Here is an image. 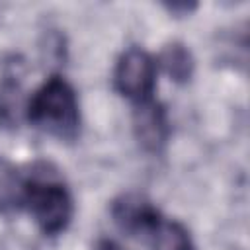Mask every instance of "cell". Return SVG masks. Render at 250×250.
<instances>
[{
    "label": "cell",
    "instance_id": "obj_3",
    "mask_svg": "<svg viewBox=\"0 0 250 250\" xmlns=\"http://www.w3.org/2000/svg\"><path fill=\"white\" fill-rule=\"evenodd\" d=\"M27 123L61 141H76L80 135V104L76 90L59 74L49 76L27 100L23 111Z\"/></svg>",
    "mask_w": 250,
    "mask_h": 250
},
{
    "label": "cell",
    "instance_id": "obj_8",
    "mask_svg": "<svg viewBox=\"0 0 250 250\" xmlns=\"http://www.w3.org/2000/svg\"><path fill=\"white\" fill-rule=\"evenodd\" d=\"M164 8L170 12V14H174V16H189L195 8H197V4H188V2H172V4H164Z\"/></svg>",
    "mask_w": 250,
    "mask_h": 250
},
{
    "label": "cell",
    "instance_id": "obj_9",
    "mask_svg": "<svg viewBox=\"0 0 250 250\" xmlns=\"http://www.w3.org/2000/svg\"><path fill=\"white\" fill-rule=\"evenodd\" d=\"M96 250H125L121 244H117L115 240H109V238H102L98 244H96Z\"/></svg>",
    "mask_w": 250,
    "mask_h": 250
},
{
    "label": "cell",
    "instance_id": "obj_2",
    "mask_svg": "<svg viewBox=\"0 0 250 250\" xmlns=\"http://www.w3.org/2000/svg\"><path fill=\"white\" fill-rule=\"evenodd\" d=\"M31 215L39 230L47 236L64 232L74 215V201L66 184L47 164H39L21 178L18 211Z\"/></svg>",
    "mask_w": 250,
    "mask_h": 250
},
{
    "label": "cell",
    "instance_id": "obj_7",
    "mask_svg": "<svg viewBox=\"0 0 250 250\" xmlns=\"http://www.w3.org/2000/svg\"><path fill=\"white\" fill-rule=\"evenodd\" d=\"M160 66L176 84H188L193 78L195 61L191 51L184 43L172 41L160 53Z\"/></svg>",
    "mask_w": 250,
    "mask_h": 250
},
{
    "label": "cell",
    "instance_id": "obj_4",
    "mask_svg": "<svg viewBox=\"0 0 250 250\" xmlns=\"http://www.w3.org/2000/svg\"><path fill=\"white\" fill-rule=\"evenodd\" d=\"M113 88L133 105L152 100L156 88V62L141 47L123 51L113 68Z\"/></svg>",
    "mask_w": 250,
    "mask_h": 250
},
{
    "label": "cell",
    "instance_id": "obj_1",
    "mask_svg": "<svg viewBox=\"0 0 250 250\" xmlns=\"http://www.w3.org/2000/svg\"><path fill=\"white\" fill-rule=\"evenodd\" d=\"M109 211L123 234L143 240L150 250H195L189 230L164 217L145 195L123 193L111 201Z\"/></svg>",
    "mask_w": 250,
    "mask_h": 250
},
{
    "label": "cell",
    "instance_id": "obj_5",
    "mask_svg": "<svg viewBox=\"0 0 250 250\" xmlns=\"http://www.w3.org/2000/svg\"><path fill=\"white\" fill-rule=\"evenodd\" d=\"M131 123H133V135L137 143L146 152L158 154L166 148L172 127H170L168 111L160 102L152 98V100L135 104Z\"/></svg>",
    "mask_w": 250,
    "mask_h": 250
},
{
    "label": "cell",
    "instance_id": "obj_6",
    "mask_svg": "<svg viewBox=\"0 0 250 250\" xmlns=\"http://www.w3.org/2000/svg\"><path fill=\"white\" fill-rule=\"evenodd\" d=\"M21 111H25L21 96V78L18 72L6 68L0 78V125L16 127Z\"/></svg>",
    "mask_w": 250,
    "mask_h": 250
}]
</instances>
